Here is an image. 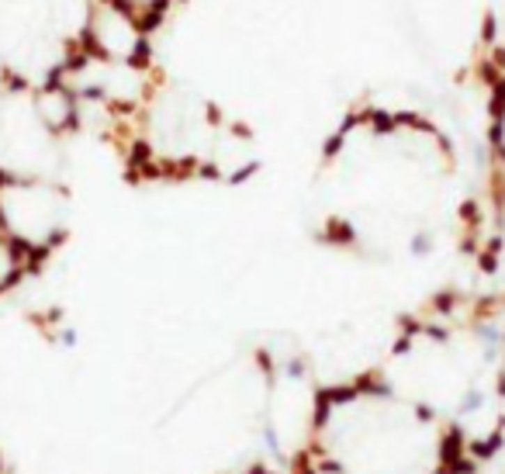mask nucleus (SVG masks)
<instances>
[{"label":"nucleus","instance_id":"obj_4","mask_svg":"<svg viewBox=\"0 0 505 474\" xmlns=\"http://www.w3.org/2000/svg\"><path fill=\"white\" fill-rule=\"evenodd\" d=\"M0 474H7V464H3V454H0Z\"/></svg>","mask_w":505,"mask_h":474},{"label":"nucleus","instance_id":"obj_3","mask_svg":"<svg viewBox=\"0 0 505 474\" xmlns=\"http://www.w3.org/2000/svg\"><path fill=\"white\" fill-rule=\"evenodd\" d=\"M114 3H118V7H125V10H132L139 21H146V24L156 31V28H160V24H163V21L177 10V3H180V0H114Z\"/></svg>","mask_w":505,"mask_h":474},{"label":"nucleus","instance_id":"obj_1","mask_svg":"<svg viewBox=\"0 0 505 474\" xmlns=\"http://www.w3.org/2000/svg\"><path fill=\"white\" fill-rule=\"evenodd\" d=\"M0 236L21 243L42 267L70 236V190L52 174H0Z\"/></svg>","mask_w":505,"mask_h":474},{"label":"nucleus","instance_id":"obj_2","mask_svg":"<svg viewBox=\"0 0 505 474\" xmlns=\"http://www.w3.org/2000/svg\"><path fill=\"white\" fill-rule=\"evenodd\" d=\"M153 28L139 21L132 10L118 7L114 0H91V14L84 24L80 52L104 63H121V66H156L153 59Z\"/></svg>","mask_w":505,"mask_h":474}]
</instances>
